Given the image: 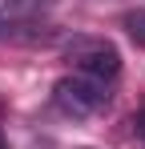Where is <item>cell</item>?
<instances>
[{"mask_svg": "<svg viewBox=\"0 0 145 149\" xmlns=\"http://www.w3.org/2000/svg\"><path fill=\"white\" fill-rule=\"evenodd\" d=\"M56 8V0H0V36L4 40H45V16Z\"/></svg>", "mask_w": 145, "mask_h": 149, "instance_id": "cell-1", "label": "cell"}, {"mask_svg": "<svg viewBox=\"0 0 145 149\" xmlns=\"http://www.w3.org/2000/svg\"><path fill=\"white\" fill-rule=\"evenodd\" d=\"M52 101L61 113L69 117H89V113H101L109 105V85L105 81H93V77H61L52 85Z\"/></svg>", "mask_w": 145, "mask_h": 149, "instance_id": "cell-3", "label": "cell"}, {"mask_svg": "<svg viewBox=\"0 0 145 149\" xmlns=\"http://www.w3.org/2000/svg\"><path fill=\"white\" fill-rule=\"evenodd\" d=\"M121 28L129 32V40H133V45H141V49H145V8H133V12H125Z\"/></svg>", "mask_w": 145, "mask_h": 149, "instance_id": "cell-4", "label": "cell"}, {"mask_svg": "<svg viewBox=\"0 0 145 149\" xmlns=\"http://www.w3.org/2000/svg\"><path fill=\"white\" fill-rule=\"evenodd\" d=\"M65 52H69V61L77 65L81 77H93V81H105L109 85L121 73V52L109 40H101V36H69L65 40Z\"/></svg>", "mask_w": 145, "mask_h": 149, "instance_id": "cell-2", "label": "cell"}, {"mask_svg": "<svg viewBox=\"0 0 145 149\" xmlns=\"http://www.w3.org/2000/svg\"><path fill=\"white\" fill-rule=\"evenodd\" d=\"M0 149H4V141H0Z\"/></svg>", "mask_w": 145, "mask_h": 149, "instance_id": "cell-5", "label": "cell"}]
</instances>
